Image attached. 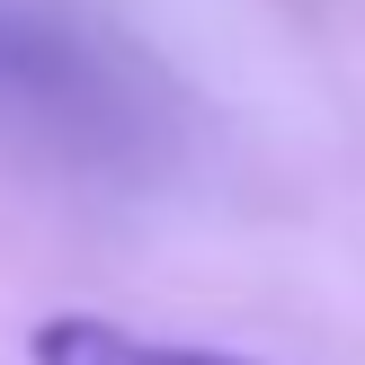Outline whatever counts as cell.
<instances>
[{
  "label": "cell",
  "instance_id": "cell-1",
  "mask_svg": "<svg viewBox=\"0 0 365 365\" xmlns=\"http://www.w3.org/2000/svg\"><path fill=\"white\" fill-rule=\"evenodd\" d=\"M0 125L45 143H125V125H134L125 63H107L63 18L0 0Z\"/></svg>",
  "mask_w": 365,
  "mask_h": 365
},
{
  "label": "cell",
  "instance_id": "cell-2",
  "mask_svg": "<svg viewBox=\"0 0 365 365\" xmlns=\"http://www.w3.org/2000/svg\"><path fill=\"white\" fill-rule=\"evenodd\" d=\"M27 365H259V356L160 339V330H134V321H107V312H45L27 330Z\"/></svg>",
  "mask_w": 365,
  "mask_h": 365
}]
</instances>
